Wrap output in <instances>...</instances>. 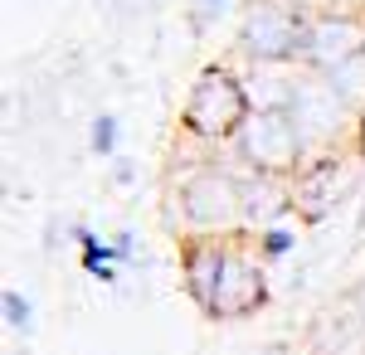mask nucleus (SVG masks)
Returning <instances> with one entry per match:
<instances>
[{
	"label": "nucleus",
	"mask_w": 365,
	"mask_h": 355,
	"mask_svg": "<svg viewBox=\"0 0 365 355\" xmlns=\"http://www.w3.org/2000/svg\"><path fill=\"white\" fill-rule=\"evenodd\" d=\"M175 180V210H170V229L185 234H215V239H234L244 234V195H239V170L220 161H195L185 165Z\"/></svg>",
	"instance_id": "f257e3e1"
},
{
	"label": "nucleus",
	"mask_w": 365,
	"mask_h": 355,
	"mask_svg": "<svg viewBox=\"0 0 365 355\" xmlns=\"http://www.w3.org/2000/svg\"><path fill=\"white\" fill-rule=\"evenodd\" d=\"M249 117H253V103L244 78L229 63H210L190 83V98L180 108V132L195 141H234Z\"/></svg>",
	"instance_id": "f03ea898"
},
{
	"label": "nucleus",
	"mask_w": 365,
	"mask_h": 355,
	"mask_svg": "<svg viewBox=\"0 0 365 355\" xmlns=\"http://www.w3.org/2000/svg\"><path fill=\"white\" fill-rule=\"evenodd\" d=\"M234 156H239V165H249L258 175L292 180L307 165V146H302L292 112H253L244 122V132L234 137Z\"/></svg>",
	"instance_id": "7ed1b4c3"
},
{
	"label": "nucleus",
	"mask_w": 365,
	"mask_h": 355,
	"mask_svg": "<svg viewBox=\"0 0 365 355\" xmlns=\"http://www.w3.org/2000/svg\"><path fill=\"white\" fill-rule=\"evenodd\" d=\"M292 122L302 132V146L307 156H327V151H341L346 141L356 137V112L341 103V93L322 73H302L297 83V98H292Z\"/></svg>",
	"instance_id": "20e7f679"
},
{
	"label": "nucleus",
	"mask_w": 365,
	"mask_h": 355,
	"mask_svg": "<svg viewBox=\"0 0 365 355\" xmlns=\"http://www.w3.org/2000/svg\"><path fill=\"white\" fill-rule=\"evenodd\" d=\"M307 44V15L282 5V0H249L244 25H239V49L253 63H302Z\"/></svg>",
	"instance_id": "39448f33"
},
{
	"label": "nucleus",
	"mask_w": 365,
	"mask_h": 355,
	"mask_svg": "<svg viewBox=\"0 0 365 355\" xmlns=\"http://www.w3.org/2000/svg\"><path fill=\"white\" fill-rule=\"evenodd\" d=\"M361 156L356 151H327V156H307V165L292 175V215L317 224V219H327L336 210L341 200L351 195L356 185V175H361Z\"/></svg>",
	"instance_id": "423d86ee"
},
{
	"label": "nucleus",
	"mask_w": 365,
	"mask_h": 355,
	"mask_svg": "<svg viewBox=\"0 0 365 355\" xmlns=\"http://www.w3.org/2000/svg\"><path fill=\"white\" fill-rule=\"evenodd\" d=\"M365 54V10L356 5H336L327 15L307 20V44H302V68L307 73H336L351 58Z\"/></svg>",
	"instance_id": "0eeeda50"
},
{
	"label": "nucleus",
	"mask_w": 365,
	"mask_h": 355,
	"mask_svg": "<svg viewBox=\"0 0 365 355\" xmlns=\"http://www.w3.org/2000/svg\"><path fill=\"white\" fill-rule=\"evenodd\" d=\"M268 302V277H263V258H258V244L249 234H234L229 244V263L225 277L215 287V307H210V321H239Z\"/></svg>",
	"instance_id": "6e6552de"
},
{
	"label": "nucleus",
	"mask_w": 365,
	"mask_h": 355,
	"mask_svg": "<svg viewBox=\"0 0 365 355\" xmlns=\"http://www.w3.org/2000/svg\"><path fill=\"white\" fill-rule=\"evenodd\" d=\"M229 244H234V239H215V234H185V239H180V282H185V292L195 297V307L205 317H210L215 287H220V277H225Z\"/></svg>",
	"instance_id": "1a4fd4ad"
},
{
	"label": "nucleus",
	"mask_w": 365,
	"mask_h": 355,
	"mask_svg": "<svg viewBox=\"0 0 365 355\" xmlns=\"http://www.w3.org/2000/svg\"><path fill=\"white\" fill-rule=\"evenodd\" d=\"M239 195H244V234H263L282 215H292V180L258 175L249 165H239Z\"/></svg>",
	"instance_id": "9d476101"
},
{
	"label": "nucleus",
	"mask_w": 365,
	"mask_h": 355,
	"mask_svg": "<svg viewBox=\"0 0 365 355\" xmlns=\"http://www.w3.org/2000/svg\"><path fill=\"white\" fill-rule=\"evenodd\" d=\"M307 351L312 355H365V321H361V312L351 307V297L341 307H331V312H317Z\"/></svg>",
	"instance_id": "9b49d317"
},
{
	"label": "nucleus",
	"mask_w": 365,
	"mask_h": 355,
	"mask_svg": "<svg viewBox=\"0 0 365 355\" xmlns=\"http://www.w3.org/2000/svg\"><path fill=\"white\" fill-rule=\"evenodd\" d=\"M302 63H253L244 88H249L253 112H287L297 98V83H302Z\"/></svg>",
	"instance_id": "f8f14e48"
},
{
	"label": "nucleus",
	"mask_w": 365,
	"mask_h": 355,
	"mask_svg": "<svg viewBox=\"0 0 365 355\" xmlns=\"http://www.w3.org/2000/svg\"><path fill=\"white\" fill-rule=\"evenodd\" d=\"M327 83H331V88L341 93V103H346V108L361 117V112H365V54H361V58H351L346 68H336V73H327Z\"/></svg>",
	"instance_id": "ddd939ff"
},
{
	"label": "nucleus",
	"mask_w": 365,
	"mask_h": 355,
	"mask_svg": "<svg viewBox=\"0 0 365 355\" xmlns=\"http://www.w3.org/2000/svg\"><path fill=\"white\" fill-rule=\"evenodd\" d=\"M0 307H5V326L15 331V336H29V326H34V307H29L25 292H20V287H5V292H0Z\"/></svg>",
	"instance_id": "4468645a"
},
{
	"label": "nucleus",
	"mask_w": 365,
	"mask_h": 355,
	"mask_svg": "<svg viewBox=\"0 0 365 355\" xmlns=\"http://www.w3.org/2000/svg\"><path fill=\"white\" fill-rule=\"evenodd\" d=\"M253 244H258V258H263V263H273V258H282V253H292V229L273 224V229L253 234Z\"/></svg>",
	"instance_id": "2eb2a0df"
},
{
	"label": "nucleus",
	"mask_w": 365,
	"mask_h": 355,
	"mask_svg": "<svg viewBox=\"0 0 365 355\" xmlns=\"http://www.w3.org/2000/svg\"><path fill=\"white\" fill-rule=\"evenodd\" d=\"M88 146H93V151H98V156H113L117 151V117L113 112H98V117H93V132H88Z\"/></svg>",
	"instance_id": "dca6fc26"
},
{
	"label": "nucleus",
	"mask_w": 365,
	"mask_h": 355,
	"mask_svg": "<svg viewBox=\"0 0 365 355\" xmlns=\"http://www.w3.org/2000/svg\"><path fill=\"white\" fill-rule=\"evenodd\" d=\"M282 5H292V10H302V15H327V10H336V5H346V0H282Z\"/></svg>",
	"instance_id": "f3484780"
},
{
	"label": "nucleus",
	"mask_w": 365,
	"mask_h": 355,
	"mask_svg": "<svg viewBox=\"0 0 365 355\" xmlns=\"http://www.w3.org/2000/svg\"><path fill=\"white\" fill-rule=\"evenodd\" d=\"M113 248H117V263H137V239H132L127 229L113 239Z\"/></svg>",
	"instance_id": "a211bd4d"
},
{
	"label": "nucleus",
	"mask_w": 365,
	"mask_h": 355,
	"mask_svg": "<svg viewBox=\"0 0 365 355\" xmlns=\"http://www.w3.org/2000/svg\"><path fill=\"white\" fill-rule=\"evenodd\" d=\"M351 151H356V156L365 161V112L356 117V137H351Z\"/></svg>",
	"instance_id": "6ab92c4d"
},
{
	"label": "nucleus",
	"mask_w": 365,
	"mask_h": 355,
	"mask_svg": "<svg viewBox=\"0 0 365 355\" xmlns=\"http://www.w3.org/2000/svg\"><path fill=\"white\" fill-rule=\"evenodd\" d=\"M351 307L361 312V321H365V277H361V282H356V287H351Z\"/></svg>",
	"instance_id": "aec40b11"
},
{
	"label": "nucleus",
	"mask_w": 365,
	"mask_h": 355,
	"mask_svg": "<svg viewBox=\"0 0 365 355\" xmlns=\"http://www.w3.org/2000/svg\"><path fill=\"white\" fill-rule=\"evenodd\" d=\"M117 185H132V161H117Z\"/></svg>",
	"instance_id": "412c9836"
},
{
	"label": "nucleus",
	"mask_w": 365,
	"mask_h": 355,
	"mask_svg": "<svg viewBox=\"0 0 365 355\" xmlns=\"http://www.w3.org/2000/svg\"><path fill=\"white\" fill-rule=\"evenodd\" d=\"M220 5H225V0H200V10H205V15H210V10L220 15Z\"/></svg>",
	"instance_id": "4be33fe9"
},
{
	"label": "nucleus",
	"mask_w": 365,
	"mask_h": 355,
	"mask_svg": "<svg viewBox=\"0 0 365 355\" xmlns=\"http://www.w3.org/2000/svg\"><path fill=\"white\" fill-rule=\"evenodd\" d=\"M268 355H302V351H292V346H273ZM307 355H312V351H307Z\"/></svg>",
	"instance_id": "5701e85b"
},
{
	"label": "nucleus",
	"mask_w": 365,
	"mask_h": 355,
	"mask_svg": "<svg viewBox=\"0 0 365 355\" xmlns=\"http://www.w3.org/2000/svg\"><path fill=\"white\" fill-rule=\"evenodd\" d=\"M346 5H356V10H365V0H346Z\"/></svg>",
	"instance_id": "b1692460"
}]
</instances>
